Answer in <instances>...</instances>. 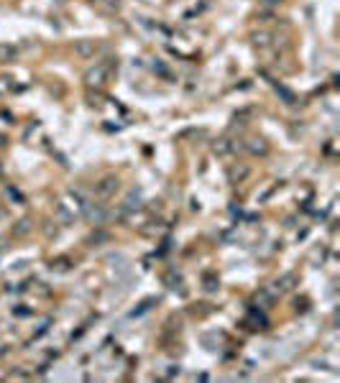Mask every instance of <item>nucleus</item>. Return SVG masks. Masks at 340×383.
Here are the masks:
<instances>
[{
  "label": "nucleus",
  "mask_w": 340,
  "mask_h": 383,
  "mask_svg": "<svg viewBox=\"0 0 340 383\" xmlns=\"http://www.w3.org/2000/svg\"><path fill=\"white\" fill-rule=\"evenodd\" d=\"M97 3L105 5L108 10H118V8H120V0H97Z\"/></svg>",
  "instance_id": "12"
},
{
  "label": "nucleus",
  "mask_w": 340,
  "mask_h": 383,
  "mask_svg": "<svg viewBox=\"0 0 340 383\" xmlns=\"http://www.w3.org/2000/svg\"><path fill=\"white\" fill-rule=\"evenodd\" d=\"M248 176V166H233L230 171H228V179H230V184H238L241 179H246Z\"/></svg>",
  "instance_id": "9"
},
{
  "label": "nucleus",
  "mask_w": 340,
  "mask_h": 383,
  "mask_svg": "<svg viewBox=\"0 0 340 383\" xmlns=\"http://www.w3.org/2000/svg\"><path fill=\"white\" fill-rule=\"evenodd\" d=\"M10 87H13V84H10L8 77H0V95H8V92H10Z\"/></svg>",
  "instance_id": "13"
},
{
  "label": "nucleus",
  "mask_w": 340,
  "mask_h": 383,
  "mask_svg": "<svg viewBox=\"0 0 340 383\" xmlns=\"http://www.w3.org/2000/svg\"><path fill=\"white\" fill-rule=\"evenodd\" d=\"M269 33L266 31H261V33H253V43H256V46H266V43H269Z\"/></svg>",
  "instance_id": "11"
},
{
  "label": "nucleus",
  "mask_w": 340,
  "mask_h": 383,
  "mask_svg": "<svg viewBox=\"0 0 340 383\" xmlns=\"http://www.w3.org/2000/svg\"><path fill=\"white\" fill-rule=\"evenodd\" d=\"M243 148H246L248 153H253V156H264V153L269 151V146H266V141H264V138H248Z\"/></svg>",
  "instance_id": "4"
},
{
  "label": "nucleus",
  "mask_w": 340,
  "mask_h": 383,
  "mask_svg": "<svg viewBox=\"0 0 340 383\" xmlns=\"http://www.w3.org/2000/svg\"><path fill=\"white\" fill-rule=\"evenodd\" d=\"M294 281H297V276L294 274H287V276H282L279 281L274 284V291H279V294H282V291H289L294 286Z\"/></svg>",
  "instance_id": "7"
},
{
  "label": "nucleus",
  "mask_w": 340,
  "mask_h": 383,
  "mask_svg": "<svg viewBox=\"0 0 340 383\" xmlns=\"http://www.w3.org/2000/svg\"><path fill=\"white\" fill-rule=\"evenodd\" d=\"M33 230V220L31 217H20L15 225H13V235L15 238H23V235H28Z\"/></svg>",
  "instance_id": "5"
},
{
  "label": "nucleus",
  "mask_w": 340,
  "mask_h": 383,
  "mask_svg": "<svg viewBox=\"0 0 340 383\" xmlns=\"http://www.w3.org/2000/svg\"><path fill=\"white\" fill-rule=\"evenodd\" d=\"M212 151H215L218 156H225V153H230V151H236V146H233L228 138H218L215 143H212Z\"/></svg>",
  "instance_id": "6"
},
{
  "label": "nucleus",
  "mask_w": 340,
  "mask_h": 383,
  "mask_svg": "<svg viewBox=\"0 0 340 383\" xmlns=\"http://www.w3.org/2000/svg\"><path fill=\"white\" fill-rule=\"evenodd\" d=\"M18 56V49L13 43H0V61H13Z\"/></svg>",
  "instance_id": "8"
},
{
  "label": "nucleus",
  "mask_w": 340,
  "mask_h": 383,
  "mask_svg": "<svg viewBox=\"0 0 340 383\" xmlns=\"http://www.w3.org/2000/svg\"><path fill=\"white\" fill-rule=\"evenodd\" d=\"M105 82H108V66L105 64H95V66H90V69L84 72V84H87L90 89L92 87L100 89V87H105Z\"/></svg>",
  "instance_id": "1"
},
{
  "label": "nucleus",
  "mask_w": 340,
  "mask_h": 383,
  "mask_svg": "<svg viewBox=\"0 0 340 383\" xmlns=\"http://www.w3.org/2000/svg\"><path fill=\"white\" fill-rule=\"evenodd\" d=\"M56 215H59V220L64 222V225L74 222V212H69V210H67V205H64V202H59V205H56Z\"/></svg>",
  "instance_id": "10"
},
{
  "label": "nucleus",
  "mask_w": 340,
  "mask_h": 383,
  "mask_svg": "<svg viewBox=\"0 0 340 383\" xmlns=\"http://www.w3.org/2000/svg\"><path fill=\"white\" fill-rule=\"evenodd\" d=\"M5 146V136H0V148H3Z\"/></svg>",
  "instance_id": "14"
},
{
  "label": "nucleus",
  "mask_w": 340,
  "mask_h": 383,
  "mask_svg": "<svg viewBox=\"0 0 340 383\" xmlns=\"http://www.w3.org/2000/svg\"><path fill=\"white\" fill-rule=\"evenodd\" d=\"M95 51H97V43L95 41H77L74 43V54L77 56H82V59H90V56H95Z\"/></svg>",
  "instance_id": "3"
},
{
  "label": "nucleus",
  "mask_w": 340,
  "mask_h": 383,
  "mask_svg": "<svg viewBox=\"0 0 340 383\" xmlns=\"http://www.w3.org/2000/svg\"><path fill=\"white\" fill-rule=\"evenodd\" d=\"M118 189H120L118 176H102L100 182L95 184V194H97L100 199H108V197H113Z\"/></svg>",
  "instance_id": "2"
}]
</instances>
